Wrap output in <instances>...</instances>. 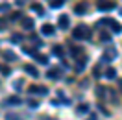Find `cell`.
Listing matches in <instances>:
<instances>
[{"instance_id":"1","label":"cell","mask_w":122,"mask_h":120,"mask_svg":"<svg viewBox=\"0 0 122 120\" xmlns=\"http://www.w3.org/2000/svg\"><path fill=\"white\" fill-rule=\"evenodd\" d=\"M74 37L76 39H89L91 33H89V30H87V26H80V28L74 31Z\"/></svg>"},{"instance_id":"2","label":"cell","mask_w":122,"mask_h":120,"mask_svg":"<svg viewBox=\"0 0 122 120\" xmlns=\"http://www.w3.org/2000/svg\"><path fill=\"white\" fill-rule=\"evenodd\" d=\"M117 57V50H115L113 46H109V48H106V52H104V61H111Z\"/></svg>"},{"instance_id":"3","label":"cell","mask_w":122,"mask_h":120,"mask_svg":"<svg viewBox=\"0 0 122 120\" xmlns=\"http://www.w3.org/2000/svg\"><path fill=\"white\" fill-rule=\"evenodd\" d=\"M57 26H59L61 30H67V28L70 26L69 17H67V15H61V17H59V20H57Z\"/></svg>"},{"instance_id":"4","label":"cell","mask_w":122,"mask_h":120,"mask_svg":"<svg viewBox=\"0 0 122 120\" xmlns=\"http://www.w3.org/2000/svg\"><path fill=\"white\" fill-rule=\"evenodd\" d=\"M20 24H22V28H26V30H31V28H33V20H31L30 17H22V19H20Z\"/></svg>"},{"instance_id":"5","label":"cell","mask_w":122,"mask_h":120,"mask_svg":"<svg viewBox=\"0 0 122 120\" xmlns=\"http://www.w3.org/2000/svg\"><path fill=\"white\" fill-rule=\"evenodd\" d=\"M46 92H48L46 87H31L30 89V94H43V96H45Z\"/></svg>"},{"instance_id":"6","label":"cell","mask_w":122,"mask_h":120,"mask_svg":"<svg viewBox=\"0 0 122 120\" xmlns=\"http://www.w3.org/2000/svg\"><path fill=\"white\" fill-rule=\"evenodd\" d=\"M41 33H43V35H52V33H54V26H52V24H43Z\"/></svg>"},{"instance_id":"7","label":"cell","mask_w":122,"mask_h":120,"mask_svg":"<svg viewBox=\"0 0 122 120\" xmlns=\"http://www.w3.org/2000/svg\"><path fill=\"white\" fill-rule=\"evenodd\" d=\"M107 26H111V30H113V33H122V26L118 22H115V20H109V24Z\"/></svg>"},{"instance_id":"8","label":"cell","mask_w":122,"mask_h":120,"mask_svg":"<svg viewBox=\"0 0 122 120\" xmlns=\"http://www.w3.org/2000/svg\"><path fill=\"white\" fill-rule=\"evenodd\" d=\"M24 72H28V74H31L33 78H37V76H39L37 68H35V67H31V65H26V67H24Z\"/></svg>"},{"instance_id":"9","label":"cell","mask_w":122,"mask_h":120,"mask_svg":"<svg viewBox=\"0 0 122 120\" xmlns=\"http://www.w3.org/2000/svg\"><path fill=\"white\" fill-rule=\"evenodd\" d=\"M6 104L8 105H20V98L19 96H9L8 100H6Z\"/></svg>"},{"instance_id":"10","label":"cell","mask_w":122,"mask_h":120,"mask_svg":"<svg viewBox=\"0 0 122 120\" xmlns=\"http://www.w3.org/2000/svg\"><path fill=\"white\" fill-rule=\"evenodd\" d=\"M35 59H37L41 65H48V55H45V54H37Z\"/></svg>"},{"instance_id":"11","label":"cell","mask_w":122,"mask_h":120,"mask_svg":"<svg viewBox=\"0 0 122 120\" xmlns=\"http://www.w3.org/2000/svg\"><path fill=\"white\" fill-rule=\"evenodd\" d=\"M2 55H4L6 59H9V61H17V55H15L13 52H9V50H4V52H2Z\"/></svg>"},{"instance_id":"12","label":"cell","mask_w":122,"mask_h":120,"mask_svg":"<svg viewBox=\"0 0 122 120\" xmlns=\"http://www.w3.org/2000/svg\"><path fill=\"white\" fill-rule=\"evenodd\" d=\"M115 8V4H111V2H107V4H100L98 9L100 11H109V9H113Z\"/></svg>"},{"instance_id":"13","label":"cell","mask_w":122,"mask_h":120,"mask_svg":"<svg viewBox=\"0 0 122 120\" xmlns=\"http://www.w3.org/2000/svg\"><path fill=\"white\" fill-rule=\"evenodd\" d=\"M85 9H87V4H85V2L78 4V6H74V11H76V13H85Z\"/></svg>"},{"instance_id":"14","label":"cell","mask_w":122,"mask_h":120,"mask_svg":"<svg viewBox=\"0 0 122 120\" xmlns=\"http://www.w3.org/2000/svg\"><path fill=\"white\" fill-rule=\"evenodd\" d=\"M106 78H107V80H115V78H117V70H115V68H107Z\"/></svg>"},{"instance_id":"15","label":"cell","mask_w":122,"mask_h":120,"mask_svg":"<svg viewBox=\"0 0 122 120\" xmlns=\"http://www.w3.org/2000/svg\"><path fill=\"white\" fill-rule=\"evenodd\" d=\"M6 120H20V116H19L17 113H8V115H6Z\"/></svg>"},{"instance_id":"16","label":"cell","mask_w":122,"mask_h":120,"mask_svg":"<svg viewBox=\"0 0 122 120\" xmlns=\"http://www.w3.org/2000/svg\"><path fill=\"white\" fill-rule=\"evenodd\" d=\"M57 74H59V68H52V70L48 72V78H52V80H56V78H57Z\"/></svg>"},{"instance_id":"17","label":"cell","mask_w":122,"mask_h":120,"mask_svg":"<svg viewBox=\"0 0 122 120\" xmlns=\"http://www.w3.org/2000/svg\"><path fill=\"white\" fill-rule=\"evenodd\" d=\"M83 68H85V59H81V61H80V63L76 65V70H78V72H81Z\"/></svg>"},{"instance_id":"18","label":"cell","mask_w":122,"mask_h":120,"mask_svg":"<svg viewBox=\"0 0 122 120\" xmlns=\"http://www.w3.org/2000/svg\"><path fill=\"white\" fill-rule=\"evenodd\" d=\"M65 4V0H52V8H59Z\"/></svg>"},{"instance_id":"19","label":"cell","mask_w":122,"mask_h":120,"mask_svg":"<svg viewBox=\"0 0 122 120\" xmlns=\"http://www.w3.org/2000/svg\"><path fill=\"white\" fill-rule=\"evenodd\" d=\"M24 52L30 55H37V48H24Z\"/></svg>"},{"instance_id":"20","label":"cell","mask_w":122,"mask_h":120,"mask_svg":"<svg viewBox=\"0 0 122 120\" xmlns=\"http://www.w3.org/2000/svg\"><path fill=\"white\" fill-rule=\"evenodd\" d=\"M76 111H78V113H87V111H89V105H85V104H83V105H80Z\"/></svg>"},{"instance_id":"21","label":"cell","mask_w":122,"mask_h":120,"mask_svg":"<svg viewBox=\"0 0 122 120\" xmlns=\"http://www.w3.org/2000/svg\"><path fill=\"white\" fill-rule=\"evenodd\" d=\"M28 105H30L31 109H37V107H39V104H37V102H35V100H31V98H30V100H28Z\"/></svg>"},{"instance_id":"22","label":"cell","mask_w":122,"mask_h":120,"mask_svg":"<svg viewBox=\"0 0 122 120\" xmlns=\"http://www.w3.org/2000/svg\"><path fill=\"white\" fill-rule=\"evenodd\" d=\"M22 41V35H11V43H20Z\"/></svg>"},{"instance_id":"23","label":"cell","mask_w":122,"mask_h":120,"mask_svg":"<svg viewBox=\"0 0 122 120\" xmlns=\"http://www.w3.org/2000/svg\"><path fill=\"white\" fill-rule=\"evenodd\" d=\"M31 9H33L35 13H43V8H41L39 4H33V6H31Z\"/></svg>"},{"instance_id":"24","label":"cell","mask_w":122,"mask_h":120,"mask_svg":"<svg viewBox=\"0 0 122 120\" xmlns=\"http://www.w3.org/2000/svg\"><path fill=\"white\" fill-rule=\"evenodd\" d=\"M54 54H56V55H63V48H59V46H54Z\"/></svg>"},{"instance_id":"25","label":"cell","mask_w":122,"mask_h":120,"mask_svg":"<svg viewBox=\"0 0 122 120\" xmlns=\"http://www.w3.org/2000/svg\"><path fill=\"white\" fill-rule=\"evenodd\" d=\"M70 54L72 55H81V50L80 48H70Z\"/></svg>"},{"instance_id":"26","label":"cell","mask_w":122,"mask_h":120,"mask_svg":"<svg viewBox=\"0 0 122 120\" xmlns=\"http://www.w3.org/2000/svg\"><path fill=\"white\" fill-rule=\"evenodd\" d=\"M106 92H107V89H104V87H98V96H100V98L104 96Z\"/></svg>"},{"instance_id":"27","label":"cell","mask_w":122,"mask_h":120,"mask_svg":"<svg viewBox=\"0 0 122 120\" xmlns=\"http://www.w3.org/2000/svg\"><path fill=\"white\" fill-rule=\"evenodd\" d=\"M22 87V80H19V81H15V89H20Z\"/></svg>"},{"instance_id":"28","label":"cell","mask_w":122,"mask_h":120,"mask_svg":"<svg viewBox=\"0 0 122 120\" xmlns=\"http://www.w3.org/2000/svg\"><path fill=\"white\" fill-rule=\"evenodd\" d=\"M109 39H111V37H109V33H102V41H109Z\"/></svg>"},{"instance_id":"29","label":"cell","mask_w":122,"mask_h":120,"mask_svg":"<svg viewBox=\"0 0 122 120\" xmlns=\"http://www.w3.org/2000/svg\"><path fill=\"white\" fill-rule=\"evenodd\" d=\"M89 120H96V115H89Z\"/></svg>"},{"instance_id":"30","label":"cell","mask_w":122,"mask_h":120,"mask_svg":"<svg viewBox=\"0 0 122 120\" xmlns=\"http://www.w3.org/2000/svg\"><path fill=\"white\" fill-rule=\"evenodd\" d=\"M4 26H6V22H4V20H0V28H4Z\"/></svg>"},{"instance_id":"31","label":"cell","mask_w":122,"mask_h":120,"mask_svg":"<svg viewBox=\"0 0 122 120\" xmlns=\"http://www.w3.org/2000/svg\"><path fill=\"white\" fill-rule=\"evenodd\" d=\"M118 87H120V89H122V80H120V81H118Z\"/></svg>"},{"instance_id":"32","label":"cell","mask_w":122,"mask_h":120,"mask_svg":"<svg viewBox=\"0 0 122 120\" xmlns=\"http://www.w3.org/2000/svg\"><path fill=\"white\" fill-rule=\"evenodd\" d=\"M43 120H54V118H46V116H45V118H43Z\"/></svg>"},{"instance_id":"33","label":"cell","mask_w":122,"mask_h":120,"mask_svg":"<svg viewBox=\"0 0 122 120\" xmlns=\"http://www.w3.org/2000/svg\"><path fill=\"white\" fill-rule=\"evenodd\" d=\"M120 15H122V8H120Z\"/></svg>"}]
</instances>
